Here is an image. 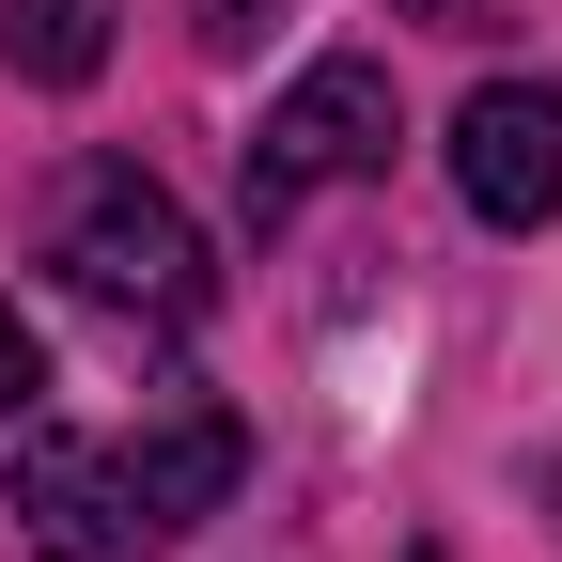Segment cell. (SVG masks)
Masks as SVG:
<instances>
[{"instance_id":"obj_1","label":"cell","mask_w":562,"mask_h":562,"mask_svg":"<svg viewBox=\"0 0 562 562\" xmlns=\"http://www.w3.org/2000/svg\"><path fill=\"white\" fill-rule=\"evenodd\" d=\"M235 484H250V422L235 406H157L140 438H32L16 453V531H32V562H172Z\"/></svg>"},{"instance_id":"obj_2","label":"cell","mask_w":562,"mask_h":562,"mask_svg":"<svg viewBox=\"0 0 562 562\" xmlns=\"http://www.w3.org/2000/svg\"><path fill=\"white\" fill-rule=\"evenodd\" d=\"M63 281H79L94 313H157V328H188V313H203V235H188V203H172L157 172L94 157L79 203H63Z\"/></svg>"},{"instance_id":"obj_3","label":"cell","mask_w":562,"mask_h":562,"mask_svg":"<svg viewBox=\"0 0 562 562\" xmlns=\"http://www.w3.org/2000/svg\"><path fill=\"white\" fill-rule=\"evenodd\" d=\"M375 157H391V63H360V47L297 63V94H281V110H266V140H250V235H281L313 188L375 172Z\"/></svg>"},{"instance_id":"obj_4","label":"cell","mask_w":562,"mask_h":562,"mask_svg":"<svg viewBox=\"0 0 562 562\" xmlns=\"http://www.w3.org/2000/svg\"><path fill=\"white\" fill-rule=\"evenodd\" d=\"M453 188H469L484 235L562 220V94H547V79H484V94L453 110Z\"/></svg>"},{"instance_id":"obj_5","label":"cell","mask_w":562,"mask_h":562,"mask_svg":"<svg viewBox=\"0 0 562 562\" xmlns=\"http://www.w3.org/2000/svg\"><path fill=\"white\" fill-rule=\"evenodd\" d=\"M94 63H110V0H0V79L79 94Z\"/></svg>"},{"instance_id":"obj_6","label":"cell","mask_w":562,"mask_h":562,"mask_svg":"<svg viewBox=\"0 0 562 562\" xmlns=\"http://www.w3.org/2000/svg\"><path fill=\"white\" fill-rule=\"evenodd\" d=\"M32 406H47V328L0 297V422H32Z\"/></svg>"},{"instance_id":"obj_7","label":"cell","mask_w":562,"mask_h":562,"mask_svg":"<svg viewBox=\"0 0 562 562\" xmlns=\"http://www.w3.org/2000/svg\"><path fill=\"white\" fill-rule=\"evenodd\" d=\"M266 16H281V0H203V47H220V63H235V47H250Z\"/></svg>"}]
</instances>
